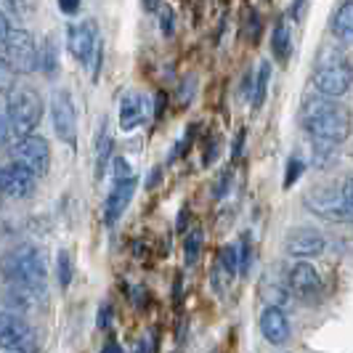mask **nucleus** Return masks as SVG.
Listing matches in <instances>:
<instances>
[{
  "label": "nucleus",
  "instance_id": "1",
  "mask_svg": "<svg viewBox=\"0 0 353 353\" xmlns=\"http://www.w3.org/2000/svg\"><path fill=\"white\" fill-rule=\"evenodd\" d=\"M303 130L314 141L343 143L348 139V112L337 104V99H324V96H308L301 109Z\"/></svg>",
  "mask_w": 353,
  "mask_h": 353
},
{
  "label": "nucleus",
  "instance_id": "2",
  "mask_svg": "<svg viewBox=\"0 0 353 353\" xmlns=\"http://www.w3.org/2000/svg\"><path fill=\"white\" fill-rule=\"evenodd\" d=\"M0 271H3V276L8 279V284L21 287V290H30V292H35L37 298L46 295L48 268H46V261H43V252L35 250L32 245L11 250V252L3 258Z\"/></svg>",
  "mask_w": 353,
  "mask_h": 353
},
{
  "label": "nucleus",
  "instance_id": "3",
  "mask_svg": "<svg viewBox=\"0 0 353 353\" xmlns=\"http://www.w3.org/2000/svg\"><path fill=\"white\" fill-rule=\"evenodd\" d=\"M6 125H8V136L17 141L30 133H35L43 117V99L40 93L30 85H11L6 90Z\"/></svg>",
  "mask_w": 353,
  "mask_h": 353
},
{
  "label": "nucleus",
  "instance_id": "4",
  "mask_svg": "<svg viewBox=\"0 0 353 353\" xmlns=\"http://www.w3.org/2000/svg\"><path fill=\"white\" fill-rule=\"evenodd\" d=\"M305 208L314 212L316 218H324L330 223H348L351 221V181H345L343 189L337 186H319L305 194Z\"/></svg>",
  "mask_w": 353,
  "mask_h": 353
},
{
  "label": "nucleus",
  "instance_id": "5",
  "mask_svg": "<svg viewBox=\"0 0 353 353\" xmlns=\"http://www.w3.org/2000/svg\"><path fill=\"white\" fill-rule=\"evenodd\" d=\"M314 88L324 99H343L351 90V64L348 59H324L314 72Z\"/></svg>",
  "mask_w": 353,
  "mask_h": 353
},
{
  "label": "nucleus",
  "instance_id": "6",
  "mask_svg": "<svg viewBox=\"0 0 353 353\" xmlns=\"http://www.w3.org/2000/svg\"><path fill=\"white\" fill-rule=\"evenodd\" d=\"M0 348L8 353H40L35 330L17 314L0 311Z\"/></svg>",
  "mask_w": 353,
  "mask_h": 353
},
{
  "label": "nucleus",
  "instance_id": "7",
  "mask_svg": "<svg viewBox=\"0 0 353 353\" xmlns=\"http://www.w3.org/2000/svg\"><path fill=\"white\" fill-rule=\"evenodd\" d=\"M11 154H14V162L24 165V168H27L30 173H35L37 178H43L48 173V168H51V143L46 141L43 136H37V133H30V136H24V139H17Z\"/></svg>",
  "mask_w": 353,
  "mask_h": 353
},
{
  "label": "nucleus",
  "instance_id": "8",
  "mask_svg": "<svg viewBox=\"0 0 353 353\" xmlns=\"http://www.w3.org/2000/svg\"><path fill=\"white\" fill-rule=\"evenodd\" d=\"M6 46V61L14 67V72H35L37 70V43L30 30L11 27L3 40Z\"/></svg>",
  "mask_w": 353,
  "mask_h": 353
},
{
  "label": "nucleus",
  "instance_id": "9",
  "mask_svg": "<svg viewBox=\"0 0 353 353\" xmlns=\"http://www.w3.org/2000/svg\"><path fill=\"white\" fill-rule=\"evenodd\" d=\"M51 123L56 136L64 143H77V109L67 88H56L51 93Z\"/></svg>",
  "mask_w": 353,
  "mask_h": 353
},
{
  "label": "nucleus",
  "instance_id": "10",
  "mask_svg": "<svg viewBox=\"0 0 353 353\" xmlns=\"http://www.w3.org/2000/svg\"><path fill=\"white\" fill-rule=\"evenodd\" d=\"M324 248H327V239L314 226H295V229L287 231V236H284V252L290 258H298V261L319 258L324 252Z\"/></svg>",
  "mask_w": 353,
  "mask_h": 353
},
{
  "label": "nucleus",
  "instance_id": "11",
  "mask_svg": "<svg viewBox=\"0 0 353 353\" xmlns=\"http://www.w3.org/2000/svg\"><path fill=\"white\" fill-rule=\"evenodd\" d=\"M35 173H30L24 165H19L14 159L0 168V194L8 199H27L35 192Z\"/></svg>",
  "mask_w": 353,
  "mask_h": 353
},
{
  "label": "nucleus",
  "instance_id": "12",
  "mask_svg": "<svg viewBox=\"0 0 353 353\" xmlns=\"http://www.w3.org/2000/svg\"><path fill=\"white\" fill-rule=\"evenodd\" d=\"M99 30L93 21H80V24H70L67 27V48L70 53L80 61V64H88L90 53H93V46L99 40Z\"/></svg>",
  "mask_w": 353,
  "mask_h": 353
},
{
  "label": "nucleus",
  "instance_id": "13",
  "mask_svg": "<svg viewBox=\"0 0 353 353\" xmlns=\"http://www.w3.org/2000/svg\"><path fill=\"white\" fill-rule=\"evenodd\" d=\"M136 186H139V178L128 176L125 181H114L112 192L104 202V223L106 226H114L120 221V215L125 212V208L130 205V199L136 194Z\"/></svg>",
  "mask_w": 353,
  "mask_h": 353
},
{
  "label": "nucleus",
  "instance_id": "14",
  "mask_svg": "<svg viewBox=\"0 0 353 353\" xmlns=\"http://www.w3.org/2000/svg\"><path fill=\"white\" fill-rule=\"evenodd\" d=\"M287 284L298 298L311 301L321 290V276L311 263H292V268L287 271Z\"/></svg>",
  "mask_w": 353,
  "mask_h": 353
},
{
  "label": "nucleus",
  "instance_id": "15",
  "mask_svg": "<svg viewBox=\"0 0 353 353\" xmlns=\"http://www.w3.org/2000/svg\"><path fill=\"white\" fill-rule=\"evenodd\" d=\"M261 335L268 345H284L290 340V321L279 305H265L261 314Z\"/></svg>",
  "mask_w": 353,
  "mask_h": 353
},
{
  "label": "nucleus",
  "instance_id": "16",
  "mask_svg": "<svg viewBox=\"0 0 353 353\" xmlns=\"http://www.w3.org/2000/svg\"><path fill=\"white\" fill-rule=\"evenodd\" d=\"M146 99H143L141 93H136V90H128L123 96V101H120V128H123L125 133H130V130H136L139 125L146 120Z\"/></svg>",
  "mask_w": 353,
  "mask_h": 353
},
{
  "label": "nucleus",
  "instance_id": "17",
  "mask_svg": "<svg viewBox=\"0 0 353 353\" xmlns=\"http://www.w3.org/2000/svg\"><path fill=\"white\" fill-rule=\"evenodd\" d=\"M236 274H239V263H236V248H221L218 252V261H215V268H212V284H215V290L218 292H223L226 287L234 284L236 279Z\"/></svg>",
  "mask_w": 353,
  "mask_h": 353
},
{
  "label": "nucleus",
  "instance_id": "18",
  "mask_svg": "<svg viewBox=\"0 0 353 353\" xmlns=\"http://www.w3.org/2000/svg\"><path fill=\"white\" fill-rule=\"evenodd\" d=\"M330 32L337 37V43L348 46L353 35V3L351 0H343L332 14V21H330Z\"/></svg>",
  "mask_w": 353,
  "mask_h": 353
},
{
  "label": "nucleus",
  "instance_id": "19",
  "mask_svg": "<svg viewBox=\"0 0 353 353\" xmlns=\"http://www.w3.org/2000/svg\"><path fill=\"white\" fill-rule=\"evenodd\" d=\"M271 53H274V59L284 64L287 59H290V53H292V30H290V24H287V19H279L276 24H274V32H271Z\"/></svg>",
  "mask_w": 353,
  "mask_h": 353
},
{
  "label": "nucleus",
  "instance_id": "20",
  "mask_svg": "<svg viewBox=\"0 0 353 353\" xmlns=\"http://www.w3.org/2000/svg\"><path fill=\"white\" fill-rule=\"evenodd\" d=\"M112 133H109V123L106 117L99 125V133H96V178H104L106 165H109V157H112Z\"/></svg>",
  "mask_w": 353,
  "mask_h": 353
},
{
  "label": "nucleus",
  "instance_id": "21",
  "mask_svg": "<svg viewBox=\"0 0 353 353\" xmlns=\"http://www.w3.org/2000/svg\"><path fill=\"white\" fill-rule=\"evenodd\" d=\"M268 85H271V64H268V61H261L258 74H255V80H252V90H250V104H252V109H261V106L265 104Z\"/></svg>",
  "mask_w": 353,
  "mask_h": 353
},
{
  "label": "nucleus",
  "instance_id": "22",
  "mask_svg": "<svg viewBox=\"0 0 353 353\" xmlns=\"http://www.w3.org/2000/svg\"><path fill=\"white\" fill-rule=\"evenodd\" d=\"M72 274H74V268H72V255L67 250H61L59 258H56V276H59V287H61V290H67L72 284Z\"/></svg>",
  "mask_w": 353,
  "mask_h": 353
},
{
  "label": "nucleus",
  "instance_id": "23",
  "mask_svg": "<svg viewBox=\"0 0 353 353\" xmlns=\"http://www.w3.org/2000/svg\"><path fill=\"white\" fill-rule=\"evenodd\" d=\"M199 252H202V231L194 229L192 234H186V242H183V258H186V265H196Z\"/></svg>",
  "mask_w": 353,
  "mask_h": 353
},
{
  "label": "nucleus",
  "instance_id": "24",
  "mask_svg": "<svg viewBox=\"0 0 353 353\" xmlns=\"http://www.w3.org/2000/svg\"><path fill=\"white\" fill-rule=\"evenodd\" d=\"M236 263H239V274H242V276H248L250 265H252V239H250V231H245V234H242V239H239Z\"/></svg>",
  "mask_w": 353,
  "mask_h": 353
},
{
  "label": "nucleus",
  "instance_id": "25",
  "mask_svg": "<svg viewBox=\"0 0 353 353\" xmlns=\"http://www.w3.org/2000/svg\"><path fill=\"white\" fill-rule=\"evenodd\" d=\"M337 146L340 143H330V141H314V165L316 168H327L337 154Z\"/></svg>",
  "mask_w": 353,
  "mask_h": 353
},
{
  "label": "nucleus",
  "instance_id": "26",
  "mask_svg": "<svg viewBox=\"0 0 353 353\" xmlns=\"http://www.w3.org/2000/svg\"><path fill=\"white\" fill-rule=\"evenodd\" d=\"M56 48H53V43H46L43 48H40V53H37V70H43L48 77H51L53 72H56Z\"/></svg>",
  "mask_w": 353,
  "mask_h": 353
},
{
  "label": "nucleus",
  "instance_id": "27",
  "mask_svg": "<svg viewBox=\"0 0 353 353\" xmlns=\"http://www.w3.org/2000/svg\"><path fill=\"white\" fill-rule=\"evenodd\" d=\"M159 32L165 37H170L176 32V14H173V8L170 6H159Z\"/></svg>",
  "mask_w": 353,
  "mask_h": 353
},
{
  "label": "nucleus",
  "instance_id": "28",
  "mask_svg": "<svg viewBox=\"0 0 353 353\" xmlns=\"http://www.w3.org/2000/svg\"><path fill=\"white\" fill-rule=\"evenodd\" d=\"M303 170H305V162H303L301 157H290V162H287V173H284V189H290L298 178L303 176Z\"/></svg>",
  "mask_w": 353,
  "mask_h": 353
},
{
  "label": "nucleus",
  "instance_id": "29",
  "mask_svg": "<svg viewBox=\"0 0 353 353\" xmlns=\"http://www.w3.org/2000/svg\"><path fill=\"white\" fill-rule=\"evenodd\" d=\"M14 77H17L14 67L6 59H0V93H6V90L14 85Z\"/></svg>",
  "mask_w": 353,
  "mask_h": 353
},
{
  "label": "nucleus",
  "instance_id": "30",
  "mask_svg": "<svg viewBox=\"0 0 353 353\" xmlns=\"http://www.w3.org/2000/svg\"><path fill=\"white\" fill-rule=\"evenodd\" d=\"M112 316H114V311H112V305L109 303H101V308H99V316H96V327L104 332L112 327Z\"/></svg>",
  "mask_w": 353,
  "mask_h": 353
},
{
  "label": "nucleus",
  "instance_id": "31",
  "mask_svg": "<svg viewBox=\"0 0 353 353\" xmlns=\"http://www.w3.org/2000/svg\"><path fill=\"white\" fill-rule=\"evenodd\" d=\"M128 176H133V170H130L128 159H125V157H117V159H114V181H125Z\"/></svg>",
  "mask_w": 353,
  "mask_h": 353
},
{
  "label": "nucleus",
  "instance_id": "32",
  "mask_svg": "<svg viewBox=\"0 0 353 353\" xmlns=\"http://www.w3.org/2000/svg\"><path fill=\"white\" fill-rule=\"evenodd\" d=\"M231 170H223V173H221V178H218V189H215V196H218V199H223V196H226V189H229V181H231Z\"/></svg>",
  "mask_w": 353,
  "mask_h": 353
},
{
  "label": "nucleus",
  "instance_id": "33",
  "mask_svg": "<svg viewBox=\"0 0 353 353\" xmlns=\"http://www.w3.org/2000/svg\"><path fill=\"white\" fill-rule=\"evenodd\" d=\"M80 3L83 0H59V8H61V14H77L80 11Z\"/></svg>",
  "mask_w": 353,
  "mask_h": 353
},
{
  "label": "nucleus",
  "instance_id": "34",
  "mask_svg": "<svg viewBox=\"0 0 353 353\" xmlns=\"http://www.w3.org/2000/svg\"><path fill=\"white\" fill-rule=\"evenodd\" d=\"M8 30H11V21H8V17L0 11V46H3V40H6V35H8Z\"/></svg>",
  "mask_w": 353,
  "mask_h": 353
},
{
  "label": "nucleus",
  "instance_id": "35",
  "mask_svg": "<svg viewBox=\"0 0 353 353\" xmlns=\"http://www.w3.org/2000/svg\"><path fill=\"white\" fill-rule=\"evenodd\" d=\"M101 353H125V351H123V345H120L117 340H109L104 348H101Z\"/></svg>",
  "mask_w": 353,
  "mask_h": 353
},
{
  "label": "nucleus",
  "instance_id": "36",
  "mask_svg": "<svg viewBox=\"0 0 353 353\" xmlns=\"http://www.w3.org/2000/svg\"><path fill=\"white\" fill-rule=\"evenodd\" d=\"M305 6H308V0H295V3H292V17L301 19L303 17V8H305Z\"/></svg>",
  "mask_w": 353,
  "mask_h": 353
},
{
  "label": "nucleus",
  "instance_id": "37",
  "mask_svg": "<svg viewBox=\"0 0 353 353\" xmlns=\"http://www.w3.org/2000/svg\"><path fill=\"white\" fill-rule=\"evenodd\" d=\"M8 141V125H6V117H3V112H0V146Z\"/></svg>",
  "mask_w": 353,
  "mask_h": 353
},
{
  "label": "nucleus",
  "instance_id": "38",
  "mask_svg": "<svg viewBox=\"0 0 353 353\" xmlns=\"http://www.w3.org/2000/svg\"><path fill=\"white\" fill-rule=\"evenodd\" d=\"M165 114V93H157V106H154V117H162Z\"/></svg>",
  "mask_w": 353,
  "mask_h": 353
},
{
  "label": "nucleus",
  "instance_id": "39",
  "mask_svg": "<svg viewBox=\"0 0 353 353\" xmlns=\"http://www.w3.org/2000/svg\"><path fill=\"white\" fill-rule=\"evenodd\" d=\"M141 6H143V11L152 14V11H157L159 8V0H141Z\"/></svg>",
  "mask_w": 353,
  "mask_h": 353
},
{
  "label": "nucleus",
  "instance_id": "40",
  "mask_svg": "<svg viewBox=\"0 0 353 353\" xmlns=\"http://www.w3.org/2000/svg\"><path fill=\"white\" fill-rule=\"evenodd\" d=\"M136 353H152V343L143 337V340H139V348H136Z\"/></svg>",
  "mask_w": 353,
  "mask_h": 353
},
{
  "label": "nucleus",
  "instance_id": "41",
  "mask_svg": "<svg viewBox=\"0 0 353 353\" xmlns=\"http://www.w3.org/2000/svg\"><path fill=\"white\" fill-rule=\"evenodd\" d=\"M186 215H189V210H181V215H178V231H186Z\"/></svg>",
  "mask_w": 353,
  "mask_h": 353
},
{
  "label": "nucleus",
  "instance_id": "42",
  "mask_svg": "<svg viewBox=\"0 0 353 353\" xmlns=\"http://www.w3.org/2000/svg\"><path fill=\"white\" fill-rule=\"evenodd\" d=\"M159 183V168L157 170H154V173H152V181H149V183H146V186H149V189H152V186H157Z\"/></svg>",
  "mask_w": 353,
  "mask_h": 353
}]
</instances>
